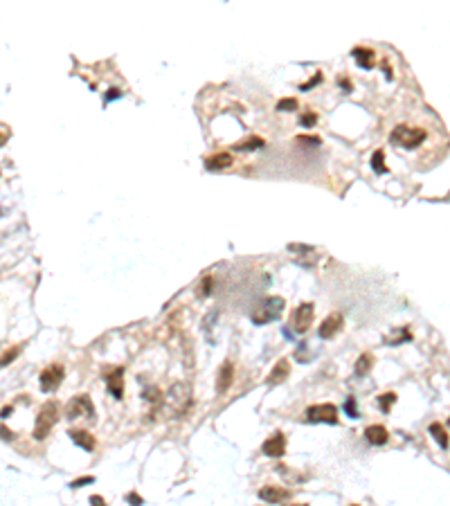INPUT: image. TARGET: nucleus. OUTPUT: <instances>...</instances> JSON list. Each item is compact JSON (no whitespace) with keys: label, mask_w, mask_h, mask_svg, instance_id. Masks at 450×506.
<instances>
[{"label":"nucleus","mask_w":450,"mask_h":506,"mask_svg":"<svg viewBox=\"0 0 450 506\" xmlns=\"http://www.w3.org/2000/svg\"><path fill=\"white\" fill-rule=\"evenodd\" d=\"M61 416V405L56 403V400H50V403H45L43 407L39 409V414H36V423H34V439H45L50 432H52V428L56 425V421H59Z\"/></svg>","instance_id":"f257e3e1"},{"label":"nucleus","mask_w":450,"mask_h":506,"mask_svg":"<svg viewBox=\"0 0 450 506\" xmlns=\"http://www.w3.org/2000/svg\"><path fill=\"white\" fill-rule=\"evenodd\" d=\"M423 140H426V131L423 128H412V126H396L390 135L392 144L401 146V149H416Z\"/></svg>","instance_id":"f03ea898"},{"label":"nucleus","mask_w":450,"mask_h":506,"mask_svg":"<svg viewBox=\"0 0 450 506\" xmlns=\"http://www.w3.org/2000/svg\"><path fill=\"white\" fill-rule=\"evenodd\" d=\"M284 306H286L284 297H268L264 306H261V311L252 315V322L255 324H268V322L279 320V315L284 313Z\"/></svg>","instance_id":"7ed1b4c3"},{"label":"nucleus","mask_w":450,"mask_h":506,"mask_svg":"<svg viewBox=\"0 0 450 506\" xmlns=\"http://www.w3.org/2000/svg\"><path fill=\"white\" fill-rule=\"evenodd\" d=\"M191 405V390H189V385H185V383H176L169 390V407H171V412L173 414H185L187 412V407Z\"/></svg>","instance_id":"20e7f679"},{"label":"nucleus","mask_w":450,"mask_h":506,"mask_svg":"<svg viewBox=\"0 0 450 506\" xmlns=\"http://www.w3.org/2000/svg\"><path fill=\"white\" fill-rule=\"evenodd\" d=\"M65 416H68L70 421H72V419H79V416H88V419L93 421V419H95L93 400H90L86 394L74 396V398L68 403V407H65Z\"/></svg>","instance_id":"39448f33"},{"label":"nucleus","mask_w":450,"mask_h":506,"mask_svg":"<svg viewBox=\"0 0 450 506\" xmlns=\"http://www.w3.org/2000/svg\"><path fill=\"white\" fill-rule=\"evenodd\" d=\"M306 419L313 423H329L336 425L338 423V409L331 403H322V405H313L306 409Z\"/></svg>","instance_id":"423d86ee"},{"label":"nucleus","mask_w":450,"mask_h":506,"mask_svg":"<svg viewBox=\"0 0 450 506\" xmlns=\"http://www.w3.org/2000/svg\"><path fill=\"white\" fill-rule=\"evenodd\" d=\"M311 324H313V304H302V306L295 308L293 322H290L293 331L302 336V333H306L311 329Z\"/></svg>","instance_id":"0eeeda50"},{"label":"nucleus","mask_w":450,"mask_h":506,"mask_svg":"<svg viewBox=\"0 0 450 506\" xmlns=\"http://www.w3.org/2000/svg\"><path fill=\"white\" fill-rule=\"evenodd\" d=\"M342 326H344V315H342V313H331V315H329L327 320L320 324L318 336L322 337V340H331V337H336L338 333L342 331Z\"/></svg>","instance_id":"6e6552de"},{"label":"nucleus","mask_w":450,"mask_h":506,"mask_svg":"<svg viewBox=\"0 0 450 506\" xmlns=\"http://www.w3.org/2000/svg\"><path fill=\"white\" fill-rule=\"evenodd\" d=\"M63 380V367L61 365H52L41 374V390L43 392H54Z\"/></svg>","instance_id":"1a4fd4ad"},{"label":"nucleus","mask_w":450,"mask_h":506,"mask_svg":"<svg viewBox=\"0 0 450 506\" xmlns=\"http://www.w3.org/2000/svg\"><path fill=\"white\" fill-rule=\"evenodd\" d=\"M124 369L122 367H112V369L106 371V387L115 398H122L124 396Z\"/></svg>","instance_id":"9d476101"},{"label":"nucleus","mask_w":450,"mask_h":506,"mask_svg":"<svg viewBox=\"0 0 450 506\" xmlns=\"http://www.w3.org/2000/svg\"><path fill=\"white\" fill-rule=\"evenodd\" d=\"M261 450H264V454H268V457H281V454L286 452V437L281 432H275L273 437L264 441Z\"/></svg>","instance_id":"9b49d317"},{"label":"nucleus","mask_w":450,"mask_h":506,"mask_svg":"<svg viewBox=\"0 0 450 506\" xmlns=\"http://www.w3.org/2000/svg\"><path fill=\"white\" fill-rule=\"evenodd\" d=\"M232 378H234V365H232L230 360H225L223 365H221V369H219V378H216V392H219V394H225V392L230 390Z\"/></svg>","instance_id":"f8f14e48"},{"label":"nucleus","mask_w":450,"mask_h":506,"mask_svg":"<svg viewBox=\"0 0 450 506\" xmlns=\"http://www.w3.org/2000/svg\"><path fill=\"white\" fill-rule=\"evenodd\" d=\"M70 439H72L77 446H81L86 452H93L95 450V437L90 432H86V430H70Z\"/></svg>","instance_id":"ddd939ff"},{"label":"nucleus","mask_w":450,"mask_h":506,"mask_svg":"<svg viewBox=\"0 0 450 506\" xmlns=\"http://www.w3.org/2000/svg\"><path fill=\"white\" fill-rule=\"evenodd\" d=\"M365 437H367V441L372 443V446H385L387 439H390V432H387V428H383V425H369V428L365 430Z\"/></svg>","instance_id":"4468645a"},{"label":"nucleus","mask_w":450,"mask_h":506,"mask_svg":"<svg viewBox=\"0 0 450 506\" xmlns=\"http://www.w3.org/2000/svg\"><path fill=\"white\" fill-rule=\"evenodd\" d=\"M259 497L264 502H268V504H279L281 500H286L288 497V491H284V488H277V486H266L259 491Z\"/></svg>","instance_id":"2eb2a0df"},{"label":"nucleus","mask_w":450,"mask_h":506,"mask_svg":"<svg viewBox=\"0 0 450 506\" xmlns=\"http://www.w3.org/2000/svg\"><path fill=\"white\" fill-rule=\"evenodd\" d=\"M232 156L230 153H216V156L207 158L205 160V169L210 171H221V169H227V167H232Z\"/></svg>","instance_id":"dca6fc26"},{"label":"nucleus","mask_w":450,"mask_h":506,"mask_svg":"<svg viewBox=\"0 0 450 506\" xmlns=\"http://www.w3.org/2000/svg\"><path fill=\"white\" fill-rule=\"evenodd\" d=\"M288 374H290V362L286 360H279L277 365H275V369L270 371V376H268V383L270 385H277V383H284L286 378H288Z\"/></svg>","instance_id":"f3484780"},{"label":"nucleus","mask_w":450,"mask_h":506,"mask_svg":"<svg viewBox=\"0 0 450 506\" xmlns=\"http://www.w3.org/2000/svg\"><path fill=\"white\" fill-rule=\"evenodd\" d=\"M353 58H356V63L360 65L362 70H369V68H374V63H376V54L372 52V50H367V48H356L353 50Z\"/></svg>","instance_id":"a211bd4d"},{"label":"nucleus","mask_w":450,"mask_h":506,"mask_svg":"<svg viewBox=\"0 0 450 506\" xmlns=\"http://www.w3.org/2000/svg\"><path fill=\"white\" fill-rule=\"evenodd\" d=\"M430 434L437 439V443H439L441 448H448V434H446V428L441 423H432L430 425Z\"/></svg>","instance_id":"6ab92c4d"},{"label":"nucleus","mask_w":450,"mask_h":506,"mask_svg":"<svg viewBox=\"0 0 450 506\" xmlns=\"http://www.w3.org/2000/svg\"><path fill=\"white\" fill-rule=\"evenodd\" d=\"M372 362H374V358L369 353H362L360 358H358V362H356V374L358 376H365L369 369H372Z\"/></svg>","instance_id":"aec40b11"},{"label":"nucleus","mask_w":450,"mask_h":506,"mask_svg":"<svg viewBox=\"0 0 450 506\" xmlns=\"http://www.w3.org/2000/svg\"><path fill=\"white\" fill-rule=\"evenodd\" d=\"M259 146H264V140L255 135V137H250V140H245V142H239L234 149L236 151H255V149H259Z\"/></svg>","instance_id":"412c9836"},{"label":"nucleus","mask_w":450,"mask_h":506,"mask_svg":"<svg viewBox=\"0 0 450 506\" xmlns=\"http://www.w3.org/2000/svg\"><path fill=\"white\" fill-rule=\"evenodd\" d=\"M394 403H396V394H394V392H390V394H381V396H378V405H381L383 412H390L392 405H394Z\"/></svg>","instance_id":"4be33fe9"},{"label":"nucleus","mask_w":450,"mask_h":506,"mask_svg":"<svg viewBox=\"0 0 450 506\" xmlns=\"http://www.w3.org/2000/svg\"><path fill=\"white\" fill-rule=\"evenodd\" d=\"M20 351H23V346H14V349H11V351H7L5 355H0V369H2V367H7V365H9V362H14L16 358H18V355H20Z\"/></svg>","instance_id":"5701e85b"},{"label":"nucleus","mask_w":450,"mask_h":506,"mask_svg":"<svg viewBox=\"0 0 450 506\" xmlns=\"http://www.w3.org/2000/svg\"><path fill=\"white\" fill-rule=\"evenodd\" d=\"M277 111H281V112H290V111H297V99H295V97H286V99H279V102H277Z\"/></svg>","instance_id":"b1692460"},{"label":"nucleus","mask_w":450,"mask_h":506,"mask_svg":"<svg viewBox=\"0 0 450 506\" xmlns=\"http://www.w3.org/2000/svg\"><path fill=\"white\" fill-rule=\"evenodd\" d=\"M372 167H374V171L376 173H385V162H383V151H376L374 153V158H372Z\"/></svg>","instance_id":"393cba45"},{"label":"nucleus","mask_w":450,"mask_h":506,"mask_svg":"<svg viewBox=\"0 0 450 506\" xmlns=\"http://www.w3.org/2000/svg\"><path fill=\"white\" fill-rule=\"evenodd\" d=\"M344 409H347V414L351 416V419H360V414H358V407H356V398H349L347 403H344Z\"/></svg>","instance_id":"a878e982"},{"label":"nucleus","mask_w":450,"mask_h":506,"mask_svg":"<svg viewBox=\"0 0 450 506\" xmlns=\"http://www.w3.org/2000/svg\"><path fill=\"white\" fill-rule=\"evenodd\" d=\"M297 142H299V144H313V146H320V144H322V140H320L318 135H299Z\"/></svg>","instance_id":"bb28decb"},{"label":"nucleus","mask_w":450,"mask_h":506,"mask_svg":"<svg viewBox=\"0 0 450 506\" xmlns=\"http://www.w3.org/2000/svg\"><path fill=\"white\" fill-rule=\"evenodd\" d=\"M315 122H318V115H315V112H306V115H302V126H313Z\"/></svg>","instance_id":"cd10ccee"},{"label":"nucleus","mask_w":450,"mask_h":506,"mask_svg":"<svg viewBox=\"0 0 450 506\" xmlns=\"http://www.w3.org/2000/svg\"><path fill=\"white\" fill-rule=\"evenodd\" d=\"M95 477H81V479H74L72 484H70V488H81V486H88V484H93Z\"/></svg>","instance_id":"c85d7f7f"},{"label":"nucleus","mask_w":450,"mask_h":506,"mask_svg":"<svg viewBox=\"0 0 450 506\" xmlns=\"http://www.w3.org/2000/svg\"><path fill=\"white\" fill-rule=\"evenodd\" d=\"M322 81V74H315L313 79H311V81H306V83H302V88H299V90H308V88H313L315 83H320Z\"/></svg>","instance_id":"c756f323"},{"label":"nucleus","mask_w":450,"mask_h":506,"mask_svg":"<svg viewBox=\"0 0 450 506\" xmlns=\"http://www.w3.org/2000/svg\"><path fill=\"white\" fill-rule=\"evenodd\" d=\"M126 500L131 502L133 506H142V497H140V495H135V493H128V495H126Z\"/></svg>","instance_id":"7c9ffc66"},{"label":"nucleus","mask_w":450,"mask_h":506,"mask_svg":"<svg viewBox=\"0 0 450 506\" xmlns=\"http://www.w3.org/2000/svg\"><path fill=\"white\" fill-rule=\"evenodd\" d=\"M144 398H147V400H160V392H158V390H149V392H144Z\"/></svg>","instance_id":"2f4dec72"},{"label":"nucleus","mask_w":450,"mask_h":506,"mask_svg":"<svg viewBox=\"0 0 450 506\" xmlns=\"http://www.w3.org/2000/svg\"><path fill=\"white\" fill-rule=\"evenodd\" d=\"M90 504L93 506H106V500L99 497V495H90Z\"/></svg>","instance_id":"473e14b6"},{"label":"nucleus","mask_w":450,"mask_h":506,"mask_svg":"<svg viewBox=\"0 0 450 506\" xmlns=\"http://www.w3.org/2000/svg\"><path fill=\"white\" fill-rule=\"evenodd\" d=\"M210 288H212V277H207L205 281H203V295H210Z\"/></svg>","instance_id":"72a5a7b5"},{"label":"nucleus","mask_w":450,"mask_h":506,"mask_svg":"<svg viewBox=\"0 0 450 506\" xmlns=\"http://www.w3.org/2000/svg\"><path fill=\"white\" fill-rule=\"evenodd\" d=\"M0 437H2V439H14V432H11V430H7V428H0Z\"/></svg>","instance_id":"f704fd0d"},{"label":"nucleus","mask_w":450,"mask_h":506,"mask_svg":"<svg viewBox=\"0 0 450 506\" xmlns=\"http://www.w3.org/2000/svg\"><path fill=\"white\" fill-rule=\"evenodd\" d=\"M119 95H122V93H119V90H117V88H111V90H108V97H106V99H108V102H111V99H115V97H119Z\"/></svg>","instance_id":"c9c22d12"},{"label":"nucleus","mask_w":450,"mask_h":506,"mask_svg":"<svg viewBox=\"0 0 450 506\" xmlns=\"http://www.w3.org/2000/svg\"><path fill=\"white\" fill-rule=\"evenodd\" d=\"M11 412H14V407H5L2 412H0V416H2V419H7V416H11Z\"/></svg>","instance_id":"e433bc0d"},{"label":"nucleus","mask_w":450,"mask_h":506,"mask_svg":"<svg viewBox=\"0 0 450 506\" xmlns=\"http://www.w3.org/2000/svg\"><path fill=\"white\" fill-rule=\"evenodd\" d=\"M340 86H342L344 90H349V81H347V79H342V81H340Z\"/></svg>","instance_id":"4c0bfd02"},{"label":"nucleus","mask_w":450,"mask_h":506,"mask_svg":"<svg viewBox=\"0 0 450 506\" xmlns=\"http://www.w3.org/2000/svg\"><path fill=\"white\" fill-rule=\"evenodd\" d=\"M290 506H306V504H290Z\"/></svg>","instance_id":"58836bf2"},{"label":"nucleus","mask_w":450,"mask_h":506,"mask_svg":"<svg viewBox=\"0 0 450 506\" xmlns=\"http://www.w3.org/2000/svg\"><path fill=\"white\" fill-rule=\"evenodd\" d=\"M351 506H358V504H351Z\"/></svg>","instance_id":"ea45409f"}]
</instances>
